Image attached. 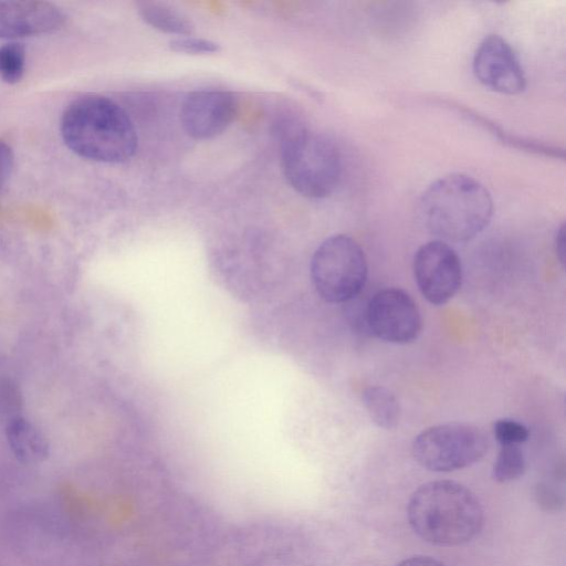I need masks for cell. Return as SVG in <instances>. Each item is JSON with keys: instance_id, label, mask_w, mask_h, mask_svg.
<instances>
[{"instance_id": "cell-16", "label": "cell", "mask_w": 566, "mask_h": 566, "mask_svg": "<svg viewBox=\"0 0 566 566\" xmlns=\"http://www.w3.org/2000/svg\"><path fill=\"white\" fill-rule=\"evenodd\" d=\"M25 48L22 43L11 42L0 46V77L9 83H18L24 73Z\"/></svg>"}, {"instance_id": "cell-7", "label": "cell", "mask_w": 566, "mask_h": 566, "mask_svg": "<svg viewBox=\"0 0 566 566\" xmlns=\"http://www.w3.org/2000/svg\"><path fill=\"white\" fill-rule=\"evenodd\" d=\"M365 324L368 332L384 342L408 344L420 333L421 316L407 292L388 287L378 291L367 303Z\"/></svg>"}, {"instance_id": "cell-12", "label": "cell", "mask_w": 566, "mask_h": 566, "mask_svg": "<svg viewBox=\"0 0 566 566\" xmlns=\"http://www.w3.org/2000/svg\"><path fill=\"white\" fill-rule=\"evenodd\" d=\"M4 428L8 444L19 462L25 465H36L49 458V441L23 416L10 421Z\"/></svg>"}, {"instance_id": "cell-19", "label": "cell", "mask_w": 566, "mask_h": 566, "mask_svg": "<svg viewBox=\"0 0 566 566\" xmlns=\"http://www.w3.org/2000/svg\"><path fill=\"white\" fill-rule=\"evenodd\" d=\"M169 49L186 54H211L220 51V45L211 40L189 36H179L169 41Z\"/></svg>"}, {"instance_id": "cell-14", "label": "cell", "mask_w": 566, "mask_h": 566, "mask_svg": "<svg viewBox=\"0 0 566 566\" xmlns=\"http://www.w3.org/2000/svg\"><path fill=\"white\" fill-rule=\"evenodd\" d=\"M363 403L370 419L380 428L394 429L398 426L401 409L397 397L382 386L367 387L361 395Z\"/></svg>"}, {"instance_id": "cell-9", "label": "cell", "mask_w": 566, "mask_h": 566, "mask_svg": "<svg viewBox=\"0 0 566 566\" xmlns=\"http://www.w3.org/2000/svg\"><path fill=\"white\" fill-rule=\"evenodd\" d=\"M235 96L224 90L202 88L189 93L180 109L186 133L196 139H210L232 123L237 114Z\"/></svg>"}, {"instance_id": "cell-2", "label": "cell", "mask_w": 566, "mask_h": 566, "mask_svg": "<svg viewBox=\"0 0 566 566\" xmlns=\"http://www.w3.org/2000/svg\"><path fill=\"white\" fill-rule=\"evenodd\" d=\"M407 516L419 537L443 546L464 544L483 526V510L476 496L464 485L448 480L418 488L409 500Z\"/></svg>"}, {"instance_id": "cell-13", "label": "cell", "mask_w": 566, "mask_h": 566, "mask_svg": "<svg viewBox=\"0 0 566 566\" xmlns=\"http://www.w3.org/2000/svg\"><path fill=\"white\" fill-rule=\"evenodd\" d=\"M140 18L151 28L179 36H189L195 31V24L182 12L161 2L146 1L139 3Z\"/></svg>"}, {"instance_id": "cell-18", "label": "cell", "mask_w": 566, "mask_h": 566, "mask_svg": "<svg viewBox=\"0 0 566 566\" xmlns=\"http://www.w3.org/2000/svg\"><path fill=\"white\" fill-rule=\"evenodd\" d=\"M493 432L501 446H520L528 438V429L521 422L512 419H499L493 424Z\"/></svg>"}, {"instance_id": "cell-4", "label": "cell", "mask_w": 566, "mask_h": 566, "mask_svg": "<svg viewBox=\"0 0 566 566\" xmlns=\"http://www.w3.org/2000/svg\"><path fill=\"white\" fill-rule=\"evenodd\" d=\"M281 157L286 180L302 196L325 198L339 182L340 154L324 135L292 125L283 133Z\"/></svg>"}, {"instance_id": "cell-5", "label": "cell", "mask_w": 566, "mask_h": 566, "mask_svg": "<svg viewBox=\"0 0 566 566\" xmlns=\"http://www.w3.org/2000/svg\"><path fill=\"white\" fill-rule=\"evenodd\" d=\"M366 255L359 243L345 234L324 240L311 260V279L316 293L329 303H347L367 280Z\"/></svg>"}, {"instance_id": "cell-11", "label": "cell", "mask_w": 566, "mask_h": 566, "mask_svg": "<svg viewBox=\"0 0 566 566\" xmlns=\"http://www.w3.org/2000/svg\"><path fill=\"white\" fill-rule=\"evenodd\" d=\"M66 15L48 1H0V38L15 39L49 33L61 29Z\"/></svg>"}, {"instance_id": "cell-23", "label": "cell", "mask_w": 566, "mask_h": 566, "mask_svg": "<svg viewBox=\"0 0 566 566\" xmlns=\"http://www.w3.org/2000/svg\"><path fill=\"white\" fill-rule=\"evenodd\" d=\"M565 247H566V244H565V226L562 224L556 233L555 249H556V254L563 264L565 263V254H566Z\"/></svg>"}, {"instance_id": "cell-6", "label": "cell", "mask_w": 566, "mask_h": 566, "mask_svg": "<svg viewBox=\"0 0 566 566\" xmlns=\"http://www.w3.org/2000/svg\"><path fill=\"white\" fill-rule=\"evenodd\" d=\"M488 447V438L478 427L448 422L420 432L412 442V454L427 470L450 472L478 462Z\"/></svg>"}, {"instance_id": "cell-3", "label": "cell", "mask_w": 566, "mask_h": 566, "mask_svg": "<svg viewBox=\"0 0 566 566\" xmlns=\"http://www.w3.org/2000/svg\"><path fill=\"white\" fill-rule=\"evenodd\" d=\"M419 208L432 234L444 242H464L489 224L493 201L488 189L476 179L451 174L424 190Z\"/></svg>"}, {"instance_id": "cell-21", "label": "cell", "mask_w": 566, "mask_h": 566, "mask_svg": "<svg viewBox=\"0 0 566 566\" xmlns=\"http://www.w3.org/2000/svg\"><path fill=\"white\" fill-rule=\"evenodd\" d=\"M536 499L545 510H558L563 505V500L553 490L546 486H538Z\"/></svg>"}, {"instance_id": "cell-15", "label": "cell", "mask_w": 566, "mask_h": 566, "mask_svg": "<svg viewBox=\"0 0 566 566\" xmlns=\"http://www.w3.org/2000/svg\"><path fill=\"white\" fill-rule=\"evenodd\" d=\"M525 471V458L522 449L515 444L501 446L494 462L492 476L495 481L504 483L514 481Z\"/></svg>"}, {"instance_id": "cell-22", "label": "cell", "mask_w": 566, "mask_h": 566, "mask_svg": "<svg viewBox=\"0 0 566 566\" xmlns=\"http://www.w3.org/2000/svg\"><path fill=\"white\" fill-rule=\"evenodd\" d=\"M397 566H444L439 560L429 556H412L403 559Z\"/></svg>"}, {"instance_id": "cell-20", "label": "cell", "mask_w": 566, "mask_h": 566, "mask_svg": "<svg viewBox=\"0 0 566 566\" xmlns=\"http://www.w3.org/2000/svg\"><path fill=\"white\" fill-rule=\"evenodd\" d=\"M13 166V154L11 147L0 140V189L8 180Z\"/></svg>"}, {"instance_id": "cell-1", "label": "cell", "mask_w": 566, "mask_h": 566, "mask_svg": "<svg viewBox=\"0 0 566 566\" xmlns=\"http://www.w3.org/2000/svg\"><path fill=\"white\" fill-rule=\"evenodd\" d=\"M61 136L76 155L99 163L130 159L138 138L134 123L114 101L85 95L73 101L61 118Z\"/></svg>"}, {"instance_id": "cell-8", "label": "cell", "mask_w": 566, "mask_h": 566, "mask_svg": "<svg viewBox=\"0 0 566 566\" xmlns=\"http://www.w3.org/2000/svg\"><path fill=\"white\" fill-rule=\"evenodd\" d=\"M413 275L419 291L429 303L446 304L461 286L460 258L444 241L427 242L415 254Z\"/></svg>"}, {"instance_id": "cell-17", "label": "cell", "mask_w": 566, "mask_h": 566, "mask_svg": "<svg viewBox=\"0 0 566 566\" xmlns=\"http://www.w3.org/2000/svg\"><path fill=\"white\" fill-rule=\"evenodd\" d=\"M23 398L18 384L7 377L0 378V420L6 424L22 417Z\"/></svg>"}, {"instance_id": "cell-10", "label": "cell", "mask_w": 566, "mask_h": 566, "mask_svg": "<svg viewBox=\"0 0 566 566\" xmlns=\"http://www.w3.org/2000/svg\"><path fill=\"white\" fill-rule=\"evenodd\" d=\"M473 72L484 86L502 94H518L526 85L515 52L499 35H489L480 43L473 57Z\"/></svg>"}]
</instances>
